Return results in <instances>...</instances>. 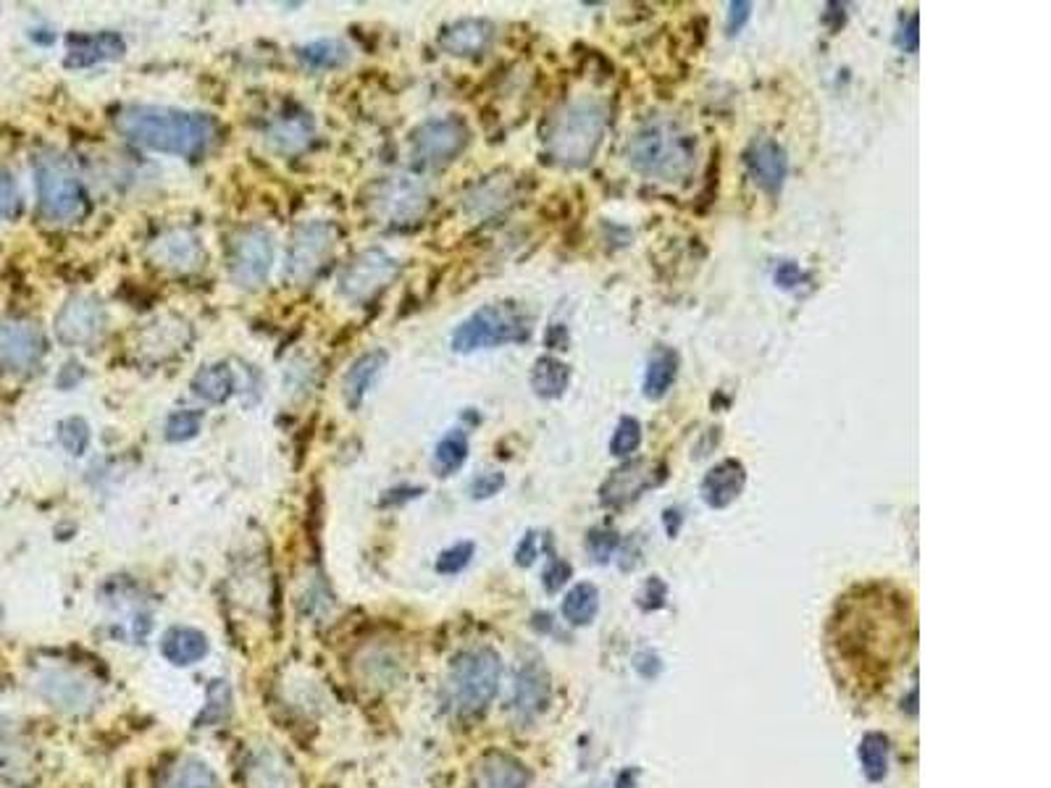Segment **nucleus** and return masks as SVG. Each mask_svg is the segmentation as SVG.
Masks as SVG:
<instances>
[{"instance_id":"1","label":"nucleus","mask_w":1051,"mask_h":788,"mask_svg":"<svg viewBox=\"0 0 1051 788\" xmlns=\"http://www.w3.org/2000/svg\"><path fill=\"white\" fill-rule=\"evenodd\" d=\"M113 124L134 145L187 161L202 158L219 138V127L206 113L166 106H127Z\"/></svg>"},{"instance_id":"2","label":"nucleus","mask_w":1051,"mask_h":788,"mask_svg":"<svg viewBox=\"0 0 1051 788\" xmlns=\"http://www.w3.org/2000/svg\"><path fill=\"white\" fill-rule=\"evenodd\" d=\"M628 163L657 182H681L697 166V140L678 121L655 117L631 134Z\"/></svg>"},{"instance_id":"3","label":"nucleus","mask_w":1051,"mask_h":788,"mask_svg":"<svg viewBox=\"0 0 1051 788\" xmlns=\"http://www.w3.org/2000/svg\"><path fill=\"white\" fill-rule=\"evenodd\" d=\"M605 121V106L594 98H579L558 108L541 132L549 158L562 166H584L594 158Z\"/></svg>"},{"instance_id":"4","label":"nucleus","mask_w":1051,"mask_h":788,"mask_svg":"<svg viewBox=\"0 0 1051 788\" xmlns=\"http://www.w3.org/2000/svg\"><path fill=\"white\" fill-rule=\"evenodd\" d=\"M37 210L47 223H74L87 214V193L72 161L56 151L35 155Z\"/></svg>"},{"instance_id":"5","label":"nucleus","mask_w":1051,"mask_h":788,"mask_svg":"<svg viewBox=\"0 0 1051 788\" xmlns=\"http://www.w3.org/2000/svg\"><path fill=\"white\" fill-rule=\"evenodd\" d=\"M532 337V318L515 303H490L473 310L463 324L452 331V350L456 352H477L490 348H503V344L526 342Z\"/></svg>"},{"instance_id":"6","label":"nucleus","mask_w":1051,"mask_h":788,"mask_svg":"<svg viewBox=\"0 0 1051 788\" xmlns=\"http://www.w3.org/2000/svg\"><path fill=\"white\" fill-rule=\"evenodd\" d=\"M500 657L492 649H468L447 676V699L458 715H477L500 689Z\"/></svg>"},{"instance_id":"7","label":"nucleus","mask_w":1051,"mask_h":788,"mask_svg":"<svg viewBox=\"0 0 1051 788\" xmlns=\"http://www.w3.org/2000/svg\"><path fill=\"white\" fill-rule=\"evenodd\" d=\"M365 208L384 227H405L418 221L429 208V187L418 176L395 174L371 185Z\"/></svg>"},{"instance_id":"8","label":"nucleus","mask_w":1051,"mask_h":788,"mask_svg":"<svg viewBox=\"0 0 1051 788\" xmlns=\"http://www.w3.org/2000/svg\"><path fill=\"white\" fill-rule=\"evenodd\" d=\"M337 248V229L327 221H305L293 232L287 244L284 276L293 284H310L327 269Z\"/></svg>"},{"instance_id":"9","label":"nucleus","mask_w":1051,"mask_h":788,"mask_svg":"<svg viewBox=\"0 0 1051 788\" xmlns=\"http://www.w3.org/2000/svg\"><path fill=\"white\" fill-rule=\"evenodd\" d=\"M274 266V237L263 227L240 229L229 242L227 269L240 289H258L266 284Z\"/></svg>"},{"instance_id":"10","label":"nucleus","mask_w":1051,"mask_h":788,"mask_svg":"<svg viewBox=\"0 0 1051 788\" xmlns=\"http://www.w3.org/2000/svg\"><path fill=\"white\" fill-rule=\"evenodd\" d=\"M468 140H471V132H468L463 119H429L410 132V153L420 166L439 168L456 161L468 147Z\"/></svg>"},{"instance_id":"11","label":"nucleus","mask_w":1051,"mask_h":788,"mask_svg":"<svg viewBox=\"0 0 1051 788\" xmlns=\"http://www.w3.org/2000/svg\"><path fill=\"white\" fill-rule=\"evenodd\" d=\"M397 271L399 263L390 253H384V250L379 248L363 250V253L352 258L348 266L342 269V274H339V295L355 305L371 303L386 284H392Z\"/></svg>"},{"instance_id":"12","label":"nucleus","mask_w":1051,"mask_h":788,"mask_svg":"<svg viewBox=\"0 0 1051 788\" xmlns=\"http://www.w3.org/2000/svg\"><path fill=\"white\" fill-rule=\"evenodd\" d=\"M53 331L64 348H87L106 331L103 303L90 295H74L53 318Z\"/></svg>"},{"instance_id":"13","label":"nucleus","mask_w":1051,"mask_h":788,"mask_svg":"<svg viewBox=\"0 0 1051 788\" xmlns=\"http://www.w3.org/2000/svg\"><path fill=\"white\" fill-rule=\"evenodd\" d=\"M45 355V337L26 318L0 316V369L11 373L32 371Z\"/></svg>"},{"instance_id":"14","label":"nucleus","mask_w":1051,"mask_h":788,"mask_svg":"<svg viewBox=\"0 0 1051 788\" xmlns=\"http://www.w3.org/2000/svg\"><path fill=\"white\" fill-rule=\"evenodd\" d=\"M147 261L172 274H195L206 261L200 237L185 227H172L147 242Z\"/></svg>"},{"instance_id":"15","label":"nucleus","mask_w":1051,"mask_h":788,"mask_svg":"<svg viewBox=\"0 0 1051 788\" xmlns=\"http://www.w3.org/2000/svg\"><path fill=\"white\" fill-rule=\"evenodd\" d=\"M663 479H666V468L655 463V460H628V463L618 466L607 475V481L600 489V500L607 507H623L628 502L639 500L642 492H647L649 486H657Z\"/></svg>"},{"instance_id":"16","label":"nucleus","mask_w":1051,"mask_h":788,"mask_svg":"<svg viewBox=\"0 0 1051 788\" xmlns=\"http://www.w3.org/2000/svg\"><path fill=\"white\" fill-rule=\"evenodd\" d=\"M37 694L61 712H87L95 708V686L74 670H45L37 678Z\"/></svg>"},{"instance_id":"17","label":"nucleus","mask_w":1051,"mask_h":788,"mask_svg":"<svg viewBox=\"0 0 1051 788\" xmlns=\"http://www.w3.org/2000/svg\"><path fill=\"white\" fill-rule=\"evenodd\" d=\"M744 163H747L749 179L763 189L765 195L778 197L789 174V155H786L784 145H778L770 138H757L749 142L744 151Z\"/></svg>"},{"instance_id":"18","label":"nucleus","mask_w":1051,"mask_h":788,"mask_svg":"<svg viewBox=\"0 0 1051 788\" xmlns=\"http://www.w3.org/2000/svg\"><path fill=\"white\" fill-rule=\"evenodd\" d=\"M127 53V40L119 32H98V35H69L66 40V69H90L95 64L117 61Z\"/></svg>"},{"instance_id":"19","label":"nucleus","mask_w":1051,"mask_h":788,"mask_svg":"<svg viewBox=\"0 0 1051 788\" xmlns=\"http://www.w3.org/2000/svg\"><path fill=\"white\" fill-rule=\"evenodd\" d=\"M248 788H297V773L276 746H255L245 767Z\"/></svg>"},{"instance_id":"20","label":"nucleus","mask_w":1051,"mask_h":788,"mask_svg":"<svg viewBox=\"0 0 1051 788\" xmlns=\"http://www.w3.org/2000/svg\"><path fill=\"white\" fill-rule=\"evenodd\" d=\"M494 43V24L486 19H460L442 26L439 47L456 58H477Z\"/></svg>"},{"instance_id":"21","label":"nucleus","mask_w":1051,"mask_h":788,"mask_svg":"<svg viewBox=\"0 0 1051 788\" xmlns=\"http://www.w3.org/2000/svg\"><path fill=\"white\" fill-rule=\"evenodd\" d=\"M355 672L358 681H361L365 689H395L399 678H403V660H399V655L392 647L374 644V647H365L361 655L355 657Z\"/></svg>"},{"instance_id":"22","label":"nucleus","mask_w":1051,"mask_h":788,"mask_svg":"<svg viewBox=\"0 0 1051 788\" xmlns=\"http://www.w3.org/2000/svg\"><path fill=\"white\" fill-rule=\"evenodd\" d=\"M316 127L310 113L300 111V108H289V111L280 113L269 121L266 127V140L274 151H280L282 155H295L308 147V142L314 140Z\"/></svg>"},{"instance_id":"23","label":"nucleus","mask_w":1051,"mask_h":788,"mask_svg":"<svg viewBox=\"0 0 1051 788\" xmlns=\"http://www.w3.org/2000/svg\"><path fill=\"white\" fill-rule=\"evenodd\" d=\"M744 484H747V468H744L742 460L729 458L704 473L700 492L710 507L721 511V507H729L744 492Z\"/></svg>"},{"instance_id":"24","label":"nucleus","mask_w":1051,"mask_h":788,"mask_svg":"<svg viewBox=\"0 0 1051 788\" xmlns=\"http://www.w3.org/2000/svg\"><path fill=\"white\" fill-rule=\"evenodd\" d=\"M528 770L511 754L492 752L473 767L471 788H526Z\"/></svg>"},{"instance_id":"25","label":"nucleus","mask_w":1051,"mask_h":788,"mask_svg":"<svg viewBox=\"0 0 1051 788\" xmlns=\"http://www.w3.org/2000/svg\"><path fill=\"white\" fill-rule=\"evenodd\" d=\"M386 360L390 358H386L384 350H371L358 358L355 363L350 365V371L344 373L342 394H344V403H348V407H352V411L363 405L365 394L371 392V386H374L376 379L382 376Z\"/></svg>"},{"instance_id":"26","label":"nucleus","mask_w":1051,"mask_h":788,"mask_svg":"<svg viewBox=\"0 0 1051 788\" xmlns=\"http://www.w3.org/2000/svg\"><path fill=\"white\" fill-rule=\"evenodd\" d=\"M161 655L176 668H187L208 655V638L198 628L174 626L161 636Z\"/></svg>"},{"instance_id":"27","label":"nucleus","mask_w":1051,"mask_h":788,"mask_svg":"<svg viewBox=\"0 0 1051 788\" xmlns=\"http://www.w3.org/2000/svg\"><path fill=\"white\" fill-rule=\"evenodd\" d=\"M193 394L208 405H223L234 394V371L229 363H210L193 379Z\"/></svg>"},{"instance_id":"28","label":"nucleus","mask_w":1051,"mask_h":788,"mask_svg":"<svg viewBox=\"0 0 1051 788\" xmlns=\"http://www.w3.org/2000/svg\"><path fill=\"white\" fill-rule=\"evenodd\" d=\"M161 788H221L214 767L198 757H182L168 767Z\"/></svg>"},{"instance_id":"29","label":"nucleus","mask_w":1051,"mask_h":788,"mask_svg":"<svg viewBox=\"0 0 1051 788\" xmlns=\"http://www.w3.org/2000/svg\"><path fill=\"white\" fill-rule=\"evenodd\" d=\"M571 384V369L552 355H541L532 369V390L541 400H558Z\"/></svg>"},{"instance_id":"30","label":"nucleus","mask_w":1051,"mask_h":788,"mask_svg":"<svg viewBox=\"0 0 1051 788\" xmlns=\"http://www.w3.org/2000/svg\"><path fill=\"white\" fill-rule=\"evenodd\" d=\"M678 376V355L670 348L655 350L644 371V397L663 400Z\"/></svg>"},{"instance_id":"31","label":"nucleus","mask_w":1051,"mask_h":788,"mask_svg":"<svg viewBox=\"0 0 1051 788\" xmlns=\"http://www.w3.org/2000/svg\"><path fill=\"white\" fill-rule=\"evenodd\" d=\"M547 697V678L537 665H528V668L518 672V681H515V710L524 712V715H537V712L545 710Z\"/></svg>"},{"instance_id":"32","label":"nucleus","mask_w":1051,"mask_h":788,"mask_svg":"<svg viewBox=\"0 0 1051 788\" xmlns=\"http://www.w3.org/2000/svg\"><path fill=\"white\" fill-rule=\"evenodd\" d=\"M297 58H300L303 66L314 72H329V69H339L350 61V47L342 43V40H316V43H308L303 47H297Z\"/></svg>"},{"instance_id":"33","label":"nucleus","mask_w":1051,"mask_h":788,"mask_svg":"<svg viewBox=\"0 0 1051 788\" xmlns=\"http://www.w3.org/2000/svg\"><path fill=\"white\" fill-rule=\"evenodd\" d=\"M596 610H600V591L594 583H576L562 600V615L573 623V626H587L594 621Z\"/></svg>"},{"instance_id":"34","label":"nucleus","mask_w":1051,"mask_h":788,"mask_svg":"<svg viewBox=\"0 0 1051 788\" xmlns=\"http://www.w3.org/2000/svg\"><path fill=\"white\" fill-rule=\"evenodd\" d=\"M468 460V437L466 431L452 429L447 431L442 439H439L437 450H434V466H437L439 475H450L456 473L458 468H463Z\"/></svg>"},{"instance_id":"35","label":"nucleus","mask_w":1051,"mask_h":788,"mask_svg":"<svg viewBox=\"0 0 1051 788\" xmlns=\"http://www.w3.org/2000/svg\"><path fill=\"white\" fill-rule=\"evenodd\" d=\"M860 763H863L865 776L871 780H880L888 767V742L884 733H867L860 742Z\"/></svg>"},{"instance_id":"36","label":"nucleus","mask_w":1051,"mask_h":788,"mask_svg":"<svg viewBox=\"0 0 1051 788\" xmlns=\"http://www.w3.org/2000/svg\"><path fill=\"white\" fill-rule=\"evenodd\" d=\"M507 197H511V193H507V182L503 185V182L497 179H486L481 182L471 195H468L466 206L471 214H494V210L507 206Z\"/></svg>"},{"instance_id":"37","label":"nucleus","mask_w":1051,"mask_h":788,"mask_svg":"<svg viewBox=\"0 0 1051 788\" xmlns=\"http://www.w3.org/2000/svg\"><path fill=\"white\" fill-rule=\"evenodd\" d=\"M90 426H87L85 418L79 416H69L58 424V441L66 452L74 455V458H83V455L90 450Z\"/></svg>"},{"instance_id":"38","label":"nucleus","mask_w":1051,"mask_h":788,"mask_svg":"<svg viewBox=\"0 0 1051 788\" xmlns=\"http://www.w3.org/2000/svg\"><path fill=\"white\" fill-rule=\"evenodd\" d=\"M642 445V424L634 416H623L615 426L613 439H610V455L615 458H631Z\"/></svg>"},{"instance_id":"39","label":"nucleus","mask_w":1051,"mask_h":788,"mask_svg":"<svg viewBox=\"0 0 1051 788\" xmlns=\"http://www.w3.org/2000/svg\"><path fill=\"white\" fill-rule=\"evenodd\" d=\"M229 712H232V691L223 681H214L208 689V704L198 720L200 729L202 725H219L221 720L229 718Z\"/></svg>"},{"instance_id":"40","label":"nucleus","mask_w":1051,"mask_h":788,"mask_svg":"<svg viewBox=\"0 0 1051 788\" xmlns=\"http://www.w3.org/2000/svg\"><path fill=\"white\" fill-rule=\"evenodd\" d=\"M202 413L200 411H179L166 420V439L179 445V441H189L200 434Z\"/></svg>"},{"instance_id":"41","label":"nucleus","mask_w":1051,"mask_h":788,"mask_svg":"<svg viewBox=\"0 0 1051 788\" xmlns=\"http://www.w3.org/2000/svg\"><path fill=\"white\" fill-rule=\"evenodd\" d=\"M19 210H22V195H19L17 179L0 168V221L17 219Z\"/></svg>"},{"instance_id":"42","label":"nucleus","mask_w":1051,"mask_h":788,"mask_svg":"<svg viewBox=\"0 0 1051 788\" xmlns=\"http://www.w3.org/2000/svg\"><path fill=\"white\" fill-rule=\"evenodd\" d=\"M473 549H477V547H473V541H460V545L445 549V552L437 557V570L442 576L460 573V570H463L468 562H471Z\"/></svg>"},{"instance_id":"43","label":"nucleus","mask_w":1051,"mask_h":788,"mask_svg":"<svg viewBox=\"0 0 1051 788\" xmlns=\"http://www.w3.org/2000/svg\"><path fill=\"white\" fill-rule=\"evenodd\" d=\"M587 547L596 562H607L610 555L618 549V534L607 532V528H596V532L589 534Z\"/></svg>"},{"instance_id":"44","label":"nucleus","mask_w":1051,"mask_h":788,"mask_svg":"<svg viewBox=\"0 0 1051 788\" xmlns=\"http://www.w3.org/2000/svg\"><path fill=\"white\" fill-rule=\"evenodd\" d=\"M503 486H505L503 473L486 471V473H479L477 479L471 481V489H468V492H471L473 500H486V497H494V494H497Z\"/></svg>"},{"instance_id":"45","label":"nucleus","mask_w":1051,"mask_h":788,"mask_svg":"<svg viewBox=\"0 0 1051 788\" xmlns=\"http://www.w3.org/2000/svg\"><path fill=\"white\" fill-rule=\"evenodd\" d=\"M749 17H752V3H747V0H734V3H729V17H725V30H729V35H738V32L744 30V24L749 22Z\"/></svg>"},{"instance_id":"46","label":"nucleus","mask_w":1051,"mask_h":788,"mask_svg":"<svg viewBox=\"0 0 1051 788\" xmlns=\"http://www.w3.org/2000/svg\"><path fill=\"white\" fill-rule=\"evenodd\" d=\"M568 579H571V566L566 560H552L545 570V589L558 591Z\"/></svg>"},{"instance_id":"47","label":"nucleus","mask_w":1051,"mask_h":788,"mask_svg":"<svg viewBox=\"0 0 1051 788\" xmlns=\"http://www.w3.org/2000/svg\"><path fill=\"white\" fill-rule=\"evenodd\" d=\"M918 13H910L907 24H901L899 35H897V45L905 47L907 53H918Z\"/></svg>"},{"instance_id":"48","label":"nucleus","mask_w":1051,"mask_h":788,"mask_svg":"<svg viewBox=\"0 0 1051 788\" xmlns=\"http://www.w3.org/2000/svg\"><path fill=\"white\" fill-rule=\"evenodd\" d=\"M802 282V271H799L797 263H781V266H778L776 271V284L778 287H784V289H795L797 284Z\"/></svg>"},{"instance_id":"49","label":"nucleus","mask_w":1051,"mask_h":788,"mask_svg":"<svg viewBox=\"0 0 1051 788\" xmlns=\"http://www.w3.org/2000/svg\"><path fill=\"white\" fill-rule=\"evenodd\" d=\"M534 557H537V534L528 532L518 549H515V562H518V566H532Z\"/></svg>"},{"instance_id":"50","label":"nucleus","mask_w":1051,"mask_h":788,"mask_svg":"<svg viewBox=\"0 0 1051 788\" xmlns=\"http://www.w3.org/2000/svg\"><path fill=\"white\" fill-rule=\"evenodd\" d=\"M545 344H547V348H552V350H568V331H566V326H560V324L549 326V331H547V337H545Z\"/></svg>"}]
</instances>
